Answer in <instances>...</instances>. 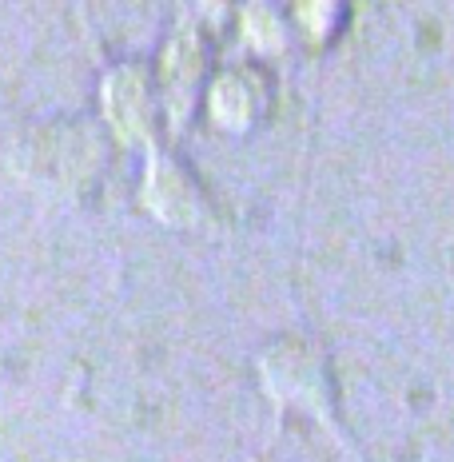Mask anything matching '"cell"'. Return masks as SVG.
I'll list each match as a JSON object with an SVG mask.
<instances>
[{"label": "cell", "mask_w": 454, "mask_h": 462, "mask_svg": "<svg viewBox=\"0 0 454 462\" xmlns=\"http://www.w3.org/2000/svg\"><path fill=\"white\" fill-rule=\"evenodd\" d=\"M259 371V387L272 399V407L283 415L287 407L307 411L319 427H327L335 435L343 450H351V439L343 435V427L335 422V407H331V374H327L323 355L311 343L283 335V339L267 343L255 359Z\"/></svg>", "instance_id": "6da1fadb"}, {"label": "cell", "mask_w": 454, "mask_h": 462, "mask_svg": "<svg viewBox=\"0 0 454 462\" xmlns=\"http://www.w3.org/2000/svg\"><path fill=\"white\" fill-rule=\"evenodd\" d=\"M100 112L112 136L124 148H156L160 136V100L152 76L140 64H116L100 80Z\"/></svg>", "instance_id": "7a4b0ae2"}, {"label": "cell", "mask_w": 454, "mask_h": 462, "mask_svg": "<svg viewBox=\"0 0 454 462\" xmlns=\"http://www.w3.org/2000/svg\"><path fill=\"white\" fill-rule=\"evenodd\" d=\"M140 204L148 208L163 227H176V231H196V227L211 224V208H208V196H204V188H199V180L191 176L171 152H163L160 143L148 148Z\"/></svg>", "instance_id": "3957f363"}, {"label": "cell", "mask_w": 454, "mask_h": 462, "mask_svg": "<svg viewBox=\"0 0 454 462\" xmlns=\"http://www.w3.org/2000/svg\"><path fill=\"white\" fill-rule=\"evenodd\" d=\"M199 80H204V36H199V28L180 24L160 52V96H156L160 112L168 116L176 136L188 128L191 112H196Z\"/></svg>", "instance_id": "277c9868"}, {"label": "cell", "mask_w": 454, "mask_h": 462, "mask_svg": "<svg viewBox=\"0 0 454 462\" xmlns=\"http://www.w3.org/2000/svg\"><path fill=\"white\" fill-rule=\"evenodd\" d=\"M267 112V80L255 69H227L208 88V116L224 132L244 136Z\"/></svg>", "instance_id": "5b68a950"}, {"label": "cell", "mask_w": 454, "mask_h": 462, "mask_svg": "<svg viewBox=\"0 0 454 462\" xmlns=\"http://www.w3.org/2000/svg\"><path fill=\"white\" fill-rule=\"evenodd\" d=\"M239 28H244V41L251 44V52H259V56H275L287 48V24L279 21V13L267 5L244 8V13H239Z\"/></svg>", "instance_id": "8992f818"}]
</instances>
